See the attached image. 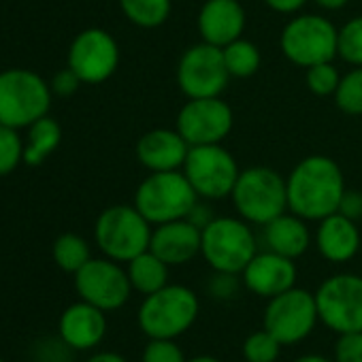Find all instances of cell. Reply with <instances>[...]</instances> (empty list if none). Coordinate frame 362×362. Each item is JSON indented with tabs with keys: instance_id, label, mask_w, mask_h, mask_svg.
Wrapping results in <instances>:
<instances>
[{
	"instance_id": "cell-1",
	"label": "cell",
	"mask_w": 362,
	"mask_h": 362,
	"mask_svg": "<svg viewBox=\"0 0 362 362\" xmlns=\"http://www.w3.org/2000/svg\"><path fill=\"white\" fill-rule=\"evenodd\" d=\"M288 209L307 222H320L339 211L345 194L341 166L328 156L303 158L286 179Z\"/></svg>"
},
{
	"instance_id": "cell-2",
	"label": "cell",
	"mask_w": 362,
	"mask_h": 362,
	"mask_svg": "<svg viewBox=\"0 0 362 362\" xmlns=\"http://www.w3.org/2000/svg\"><path fill=\"white\" fill-rule=\"evenodd\" d=\"M201 311L194 290L166 284L153 294H147L139 307V328L147 339H177L192 328Z\"/></svg>"
},
{
	"instance_id": "cell-3",
	"label": "cell",
	"mask_w": 362,
	"mask_h": 362,
	"mask_svg": "<svg viewBox=\"0 0 362 362\" xmlns=\"http://www.w3.org/2000/svg\"><path fill=\"white\" fill-rule=\"evenodd\" d=\"M199 199L184 170H162L141 181L134 192V207L151 226H158L188 218Z\"/></svg>"
},
{
	"instance_id": "cell-4",
	"label": "cell",
	"mask_w": 362,
	"mask_h": 362,
	"mask_svg": "<svg viewBox=\"0 0 362 362\" xmlns=\"http://www.w3.org/2000/svg\"><path fill=\"white\" fill-rule=\"evenodd\" d=\"M230 199L239 218L264 226L288 209L286 179L275 168L250 166L239 173Z\"/></svg>"
},
{
	"instance_id": "cell-5",
	"label": "cell",
	"mask_w": 362,
	"mask_h": 362,
	"mask_svg": "<svg viewBox=\"0 0 362 362\" xmlns=\"http://www.w3.org/2000/svg\"><path fill=\"white\" fill-rule=\"evenodd\" d=\"M52 105V86L28 69H9L0 73V124L28 128L45 117Z\"/></svg>"
},
{
	"instance_id": "cell-6",
	"label": "cell",
	"mask_w": 362,
	"mask_h": 362,
	"mask_svg": "<svg viewBox=\"0 0 362 362\" xmlns=\"http://www.w3.org/2000/svg\"><path fill=\"white\" fill-rule=\"evenodd\" d=\"M151 233V224L134 205L107 207L94 226L98 250L115 262H130L139 254L147 252Z\"/></svg>"
},
{
	"instance_id": "cell-7",
	"label": "cell",
	"mask_w": 362,
	"mask_h": 362,
	"mask_svg": "<svg viewBox=\"0 0 362 362\" xmlns=\"http://www.w3.org/2000/svg\"><path fill=\"white\" fill-rule=\"evenodd\" d=\"M201 254L214 271L241 275L258 254V241L243 218H214L203 228Z\"/></svg>"
},
{
	"instance_id": "cell-8",
	"label": "cell",
	"mask_w": 362,
	"mask_h": 362,
	"mask_svg": "<svg viewBox=\"0 0 362 362\" xmlns=\"http://www.w3.org/2000/svg\"><path fill=\"white\" fill-rule=\"evenodd\" d=\"M279 47L286 60L303 69L332 62L339 56V30L324 16L305 13L284 26Z\"/></svg>"
},
{
	"instance_id": "cell-9",
	"label": "cell",
	"mask_w": 362,
	"mask_h": 362,
	"mask_svg": "<svg viewBox=\"0 0 362 362\" xmlns=\"http://www.w3.org/2000/svg\"><path fill=\"white\" fill-rule=\"evenodd\" d=\"M181 170L188 177L197 194L207 201L230 197L241 173L235 156L222 143L190 147Z\"/></svg>"
},
{
	"instance_id": "cell-10",
	"label": "cell",
	"mask_w": 362,
	"mask_h": 362,
	"mask_svg": "<svg viewBox=\"0 0 362 362\" xmlns=\"http://www.w3.org/2000/svg\"><path fill=\"white\" fill-rule=\"evenodd\" d=\"M262 322L281 345H296L305 341L320 322L315 294L294 286L269 298Z\"/></svg>"
},
{
	"instance_id": "cell-11",
	"label": "cell",
	"mask_w": 362,
	"mask_h": 362,
	"mask_svg": "<svg viewBox=\"0 0 362 362\" xmlns=\"http://www.w3.org/2000/svg\"><path fill=\"white\" fill-rule=\"evenodd\" d=\"M320 322L337 334L362 330V277L339 273L315 290Z\"/></svg>"
},
{
	"instance_id": "cell-12",
	"label": "cell",
	"mask_w": 362,
	"mask_h": 362,
	"mask_svg": "<svg viewBox=\"0 0 362 362\" xmlns=\"http://www.w3.org/2000/svg\"><path fill=\"white\" fill-rule=\"evenodd\" d=\"M228 81L230 73L224 64L222 47L203 41L181 54L177 64V83L188 98L220 96Z\"/></svg>"
},
{
	"instance_id": "cell-13",
	"label": "cell",
	"mask_w": 362,
	"mask_h": 362,
	"mask_svg": "<svg viewBox=\"0 0 362 362\" xmlns=\"http://www.w3.org/2000/svg\"><path fill=\"white\" fill-rule=\"evenodd\" d=\"M75 288L81 300L103 311H115L124 307L132 292L128 271L122 269V262H115L107 256L90 258L75 273Z\"/></svg>"
},
{
	"instance_id": "cell-14",
	"label": "cell",
	"mask_w": 362,
	"mask_h": 362,
	"mask_svg": "<svg viewBox=\"0 0 362 362\" xmlns=\"http://www.w3.org/2000/svg\"><path fill=\"white\" fill-rule=\"evenodd\" d=\"M235 124V113L226 100L214 98H188L177 113V132L194 145L222 143Z\"/></svg>"
},
{
	"instance_id": "cell-15",
	"label": "cell",
	"mask_w": 362,
	"mask_h": 362,
	"mask_svg": "<svg viewBox=\"0 0 362 362\" xmlns=\"http://www.w3.org/2000/svg\"><path fill=\"white\" fill-rule=\"evenodd\" d=\"M119 64V45L103 28L81 30L69 49V69L77 73L83 83L107 81Z\"/></svg>"
},
{
	"instance_id": "cell-16",
	"label": "cell",
	"mask_w": 362,
	"mask_h": 362,
	"mask_svg": "<svg viewBox=\"0 0 362 362\" xmlns=\"http://www.w3.org/2000/svg\"><path fill=\"white\" fill-rule=\"evenodd\" d=\"M296 264L292 258L275 254L271 250L258 252L241 273L243 286L262 298H273L296 286Z\"/></svg>"
},
{
	"instance_id": "cell-17",
	"label": "cell",
	"mask_w": 362,
	"mask_h": 362,
	"mask_svg": "<svg viewBox=\"0 0 362 362\" xmlns=\"http://www.w3.org/2000/svg\"><path fill=\"white\" fill-rule=\"evenodd\" d=\"M203 230L188 218L158 224L151 233L149 250L168 267H179L194 260L201 254Z\"/></svg>"
},
{
	"instance_id": "cell-18",
	"label": "cell",
	"mask_w": 362,
	"mask_h": 362,
	"mask_svg": "<svg viewBox=\"0 0 362 362\" xmlns=\"http://www.w3.org/2000/svg\"><path fill=\"white\" fill-rule=\"evenodd\" d=\"M199 35L205 43L226 47L243 37L245 9L239 0H205L199 11Z\"/></svg>"
},
{
	"instance_id": "cell-19",
	"label": "cell",
	"mask_w": 362,
	"mask_h": 362,
	"mask_svg": "<svg viewBox=\"0 0 362 362\" xmlns=\"http://www.w3.org/2000/svg\"><path fill=\"white\" fill-rule=\"evenodd\" d=\"M188 151L190 145L177 132V128H153L136 143V160L151 173L184 168Z\"/></svg>"
},
{
	"instance_id": "cell-20",
	"label": "cell",
	"mask_w": 362,
	"mask_h": 362,
	"mask_svg": "<svg viewBox=\"0 0 362 362\" xmlns=\"http://www.w3.org/2000/svg\"><path fill=\"white\" fill-rule=\"evenodd\" d=\"M107 311L79 300L71 307H66L60 315L58 322V332L60 339L66 347L71 349H92L96 347L105 334H107Z\"/></svg>"
},
{
	"instance_id": "cell-21",
	"label": "cell",
	"mask_w": 362,
	"mask_h": 362,
	"mask_svg": "<svg viewBox=\"0 0 362 362\" xmlns=\"http://www.w3.org/2000/svg\"><path fill=\"white\" fill-rule=\"evenodd\" d=\"M315 247L320 256L328 262L334 264L349 262L360 250L358 222L345 218L339 211L320 220L315 230Z\"/></svg>"
},
{
	"instance_id": "cell-22",
	"label": "cell",
	"mask_w": 362,
	"mask_h": 362,
	"mask_svg": "<svg viewBox=\"0 0 362 362\" xmlns=\"http://www.w3.org/2000/svg\"><path fill=\"white\" fill-rule=\"evenodd\" d=\"M262 239L267 250L281 254L286 258H300L311 243V233L307 226V220H303L296 214H281L269 224L262 226Z\"/></svg>"
},
{
	"instance_id": "cell-23",
	"label": "cell",
	"mask_w": 362,
	"mask_h": 362,
	"mask_svg": "<svg viewBox=\"0 0 362 362\" xmlns=\"http://www.w3.org/2000/svg\"><path fill=\"white\" fill-rule=\"evenodd\" d=\"M128 264V279L134 292L147 296L158 292L160 288H164L168 284V264L158 258L151 250L139 254L136 258H132Z\"/></svg>"
},
{
	"instance_id": "cell-24",
	"label": "cell",
	"mask_w": 362,
	"mask_h": 362,
	"mask_svg": "<svg viewBox=\"0 0 362 362\" xmlns=\"http://www.w3.org/2000/svg\"><path fill=\"white\" fill-rule=\"evenodd\" d=\"M62 141V128L52 117H41L35 124L28 126V145L24 147V162L28 166L43 164L60 145Z\"/></svg>"
},
{
	"instance_id": "cell-25",
	"label": "cell",
	"mask_w": 362,
	"mask_h": 362,
	"mask_svg": "<svg viewBox=\"0 0 362 362\" xmlns=\"http://www.w3.org/2000/svg\"><path fill=\"white\" fill-rule=\"evenodd\" d=\"M119 9L130 24L139 28H158L168 20L173 0H119Z\"/></svg>"
},
{
	"instance_id": "cell-26",
	"label": "cell",
	"mask_w": 362,
	"mask_h": 362,
	"mask_svg": "<svg viewBox=\"0 0 362 362\" xmlns=\"http://www.w3.org/2000/svg\"><path fill=\"white\" fill-rule=\"evenodd\" d=\"M222 54H224V64H226L230 77H237V79H247V77L256 75L260 69V62H262L258 45L243 37L228 43L226 47H222Z\"/></svg>"
},
{
	"instance_id": "cell-27",
	"label": "cell",
	"mask_w": 362,
	"mask_h": 362,
	"mask_svg": "<svg viewBox=\"0 0 362 362\" xmlns=\"http://www.w3.org/2000/svg\"><path fill=\"white\" fill-rule=\"evenodd\" d=\"M90 245L83 237L75 233H64L54 243V262L64 273H77L90 260Z\"/></svg>"
},
{
	"instance_id": "cell-28",
	"label": "cell",
	"mask_w": 362,
	"mask_h": 362,
	"mask_svg": "<svg viewBox=\"0 0 362 362\" xmlns=\"http://www.w3.org/2000/svg\"><path fill=\"white\" fill-rule=\"evenodd\" d=\"M334 105L347 115H362V66H354L341 75L334 92Z\"/></svg>"
},
{
	"instance_id": "cell-29",
	"label": "cell",
	"mask_w": 362,
	"mask_h": 362,
	"mask_svg": "<svg viewBox=\"0 0 362 362\" xmlns=\"http://www.w3.org/2000/svg\"><path fill=\"white\" fill-rule=\"evenodd\" d=\"M281 347L284 345L267 328H262L243 341V358L245 362H277Z\"/></svg>"
},
{
	"instance_id": "cell-30",
	"label": "cell",
	"mask_w": 362,
	"mask_h": 362,
	"mask_svg": "<svg viewBox=\"0 0 362 362\" xmlns=\"http://www.w3.org/2000/svg\"><path fill=\"white\" fill-rule=\"evenodd\" d=\"M24 147L18 128L0 124V177L11 175L24 162Z\"/></svg>"
},
{
	"instance_id": "cell-31",
	"label": "cell",
	"mask_w": 362,
	"mask_h": 362,
	"mask_svg": "<svg viewBox=\"0 0 362 362\" xmlns=\"http://www.w3.org/2000/svg\"><path fill=\"white\" fill-rule=\"evenodd\" d=\"M339 56L351 66H362V16L339 28Z\"/></svg>"
},
{
	"instance_id": "cell-32",
	"label": "cell",
	"mask_w": 362,
	"mask_h": 362,
	"mask_svg": "<svg viewBox=\"0 0 362 362\" xmlns=\"http://www.w3.org/2000/svg\"><path fill=\"white\" fill-rule=\"evenodd\" d=\"M305 71H307L305 81H307L309 92H313L315 96H334L339 81H341V73L337 71L332 62H320Z\"/></svg>"
},
{
	"instance_id": "cell-33",
	"label": "cell",
	"mask_w": 362,
	"mask_h": 362,
	"mask_svg": "<svg viewBox=\"0 0 362 362\" xmlns=\"http://www.w3.org/2000/svg\"><path fill=\"white\" fill-rule=\"evenodd\" d=\"M143 362H186V356L175 339H149L143 349Z\"/></svg>"
},
{
	"instance_id": "cell-34",
	"label": "cell",
	"mask_w": 362,
	"mask_h": 362,
	"mask_svg": "<svg viewBox=\"0 0 362 362\" xmlns=\"http://www.w3.org/2000/svg\"><path fill=\"white\" fill-rule=\"evenodd\" d=\"M334 362H362V330L339 334L334 343Z\"/></svg>"
},
{
	"instance_id": "cell-35",
	"label": "cell",
	"mask_w": 362,
	"mask_h": 362,
	"mask_svg": "<svg viewBox=\"0 0 362 362\" xmlns=\"http://www.w3.org/2000/svg\"><path fill=\"white\" fill-rule=\"evenodd\" d=\"M243 281H239L237 273H222V271H214V277L209 281V294L218 300H230L237 292L239 286Z\"/></svg>"
},
{
	"instance_id": "cell-36",
	"label": "cell",
	"mask_w": 362,
	"mask_h": 362,
	"mask_svg": "<svg viewBox=\"0 0 362 362\" xmlns=\"http://www.w3.org/2000/svg\"><path fill=\"white\" fill-rule=\"evenodd\" d=\"M81 83H83V81L77 77V73H75L73 69H64V71H60V73L54 77V81H52V92H56L58 96H71V94L77 92V88H79Z\"/></svg>"
},
{
	"instance_id": "cell-37",
	"label": "cell",
	"mask_w": 362,
	"mask_h": 362,
	"mask_svg": "<svg viewBox=\"0 0 362 362\" xmlns=\"http://www.w3.org/2000/svg\"><path fill=\"white\" fill-rule=\"evenodd\" d=\"M339 214H343L345 218L358 222L362 218V194L345 190V194L341 199V205H339Z\"/></svg>"
},
{
	"instance_id": "cell-38",
	"label": "cell",
	"mask_w": 362,
	"mask_h": 362,
	"mask_svg": "<svg viewBox=\"0 0 362 362\" xmlns=\"http://www.w3.org/2000/svg\"><path fill=\"white\" fill-rule=\"evenodd\" d=\"M267 7L277 11V13H284V16H290V13H296L300 11L309 0H264Z\"/></svg>"
},
{
	"instance_id": "cell-39",
	"label": "cell",
	"mask_w": 362,
	"mask_h": 362,
	"mask_svg": "<svg viewBox=\"0 0 362 362\" xmlns=\"http://www.w3.org/2000/svg\"><path fill=\"white\" fill-rule=\"evenodd\" d=\"M214 218H216V216H214L205 205H201V203H197V205H194V209H192V211H190V216H188V220H190L192 224H197L201 230H203V228H205Z\"/></svg>"
},
{
	"instance_id": "cell-40",
	"label": "cell",
	"mask_w": 362,
	"mask_h": 362,
	"mask_svg": "<svg viewBox=\"0 0 362 362\" xmlns=\"http://www.w3.org/2000/svg\"><path fill=\"white\" fill-rule=\"evenodd\" d=\"M88 362H126V358L117 351H98L88 358Z\"/></svg>"
},
{
	"instance_id": "cell-41",
	"label": "cell",
	"mask_w": 362,
	"mask_h": 362,
	"mask_svg": "<svg viewBox=\"0 0 362 362\" xmlns=\"http://www.w3.org/2000/svg\"><path fill=\"white\" fill-rule=\"evenodd\" d=\"M313 3L320 7V9H326V11H339L343 9L349 0H313Z\"/></svg>"
},
{
	"instance_id": "cell-42",
	"label": "cell",
	"mask_w": 362,
	"mask_h": 362,
	"mask_svg": "<svg viewBox=\"0 0 362 362\" xmlns=\"http://www.w3.org/2000/svg\"><path fill=\"white\" fill-rule=\"evenodd\" d=\"M294 362H334V360H328L324 356H317V354H307V356H300L298 360Z\"/></svg>"
},
{
	"instance_id": "cell-43",
	"label": "cell",
	"mask_w": 362,
	"mask_h": 362,
	"mask_svg": "<svg viewBox=\"0 0 362 362\" xmlns=\"http://www.w3.org/2000/svg\"><path fill=\"white\" fill-rule=\"evenodd\" d=\"M186 362H222V360H218V358H214V356H197V358H190V360H186Z\"/></svg>"
},
{
	"instance_id": "cell-44",
	"label": "cell",
	"mask_w": 362,
	"mask_h": 362,
	"mask_svg": "<svg viewBox=\"0 0 362 362\" xmlns=\"http://www.w3.org/2000/svg\"><path fill=\"white\" fill-rule=\"evenodd\" d=\"M0 362H5V360H3V358H0Z\"/></svg>"
}]
</instances>
